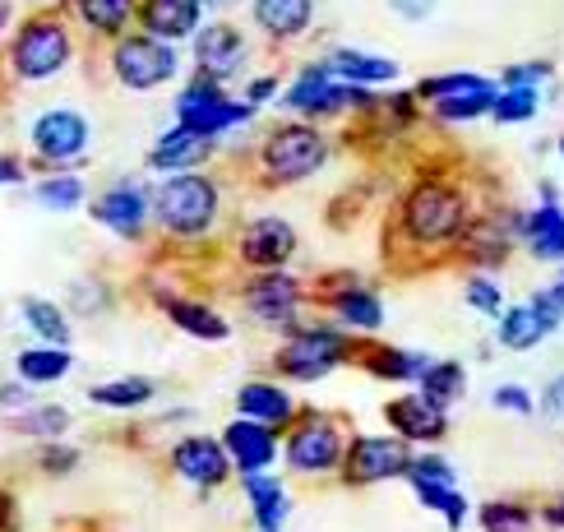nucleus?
<instances>
[{"mask_svg":"<svg viewBox=\"0 0 564 532\" xmlns=\"http://www.w3.org/2000/svg\"><path fill=\"white\" fill-rule=\"evenodd\" d=\"M19 315L23 324L37 334V343L46 347H69V334H75V324H69V315L56 306V301H46V296H23L19 301Z\"/></svg>","mask_w":564,"mask_h":532,"instance_id":"34","label":"nucleus"},{"mask_svg":"<svg viewBox=\"0 0 564 532\" xmlns=\"http://www.w3.org/2000/svg\"><path fill=\"white\" fill-rule=\"evenodd\" d=\"M204 10H231V6H241V0H199Z\"/></svg>","mask_w":564,"mask_h":532,"instance_id":"56","label":"nucleus"},{"mask_svg":"<svg viewBox=\"0 0 564 532\" xmlns=\"http://www.w3.org/2000/svg\"><path fill=\"white\" fill-rule=\"evenodd\" d=\"M555 329H560V315L551 311L546 292H532L528 301H519V306H505V315L496 324V338H500V347H509V352H532V347L546 343Z\"/></svg>","mask_w":564,"mask_h":532,"instance_id":"19","label":"nucleus"},{"mask_svg":"<svg viewBox=\"0 0 564 532\" xmlns=\"http://www.w3.org/2000/svg\"><path fill=\"white\" fill-rule=\"evenodd\" d=\"M223 218V185L208 172L162 176L153 185V222L176 241H199Z\"/></svg>","mask_w":564,"mask_h":532,"instance_id":"2","label":"nucleus"},{"mask_svg":"<svg viewBox=\"0 0 564 532\" xmlns=\"http://www.w3.org/2000/svg\"><path fill=\"white\" fill-rule=\"evenodd\" d=\"M490 403H496L500 412H513V416H528V412H536L532 389H523V384H496V393H490Z\"/></svg>","mask_w":564,"mask_h":532,"instance_id":"46","label":"nucleus"},{"mask_svg":"<svg viewBox=\"0 0 564 532\" xmlns=\"http://www.w3.org/2000/svg\"><path fill=\"white\" fill-rule=\"evenodd\" d=\"M357 361L370 370L375 380H393V384H421V376L431 370L426 352H412V347H393V343H361Z\"/></svg>","mask_w":564,"mask_h":532,"instance_id":"29","label":"nucleus"},{"mask_svg":"<svg viewBox=\"0 0 564 532\" xmlns=\"http://www.w3.org/2000/svg\"><path fill=\"white\" fill-rule=\"evenodd\" d=\"M473 218H477V208L467 199V191L444 176H421V181H412V191L398 199V237L416 250L458 246V237Z\"/></svg>","mask_w":564,"mask_h":532,"instance_id":"1","label":"nucleus"},{"mask_svg":"<svg viewBox=\"0 0 564 532\" xmlns=\"http://www.w3.org/2000/svg\"><path fill=\"white\" fill-rule=\"evenodd\" d=\"M88 144H93V126L79 107H46L29 126V149L42 167H52V172L75 167L88 153Z\"/></svg>","mask_w":564,"mask_h":532,"instance_id":"9","label":"nucleus"},{"mask_svg":"<svg viewBox=\"0 0 564 532\" xmlns=\"http://www.w3.org/2000/svg\"><path fill=\"white\" fill-rule=\"evenodd\" d=\"M250 23L269 42H301L315 29V0H250Z\"/></svg>","mask_w":564,"mask_h":532,"instance_id":"27","label":"nucleus"},{"mask_svg":"<svg viewBox=\"0 0 564 532\" xmlns=\"http://www.w3.org/2000/svg\"><path fill=\"white\" fill-rule=\"evenodd\" d=\"M237 412L246 422H260V426H292L296 422V399L288 384L278 380H246L237 389Z\"/></svg>","mask_w":564,"mask_h":532,"instance_id":"28","label":"nucleus"},{"mask_svg":"<svg viewBox=\"0 0 564 532\" xmlns=\"http://www.w3.org/2000/svg\"><path fill=\"white\" fill-rule=\"evenodd\" d=\"M435 6H440V0H389V10H393L398 19H408V23L431 19V14H435Z\"/></svg>","mask_w":564,"mask_h":532,"instance_id":"49","label":"nucleus"},{"mask_svg":"<svg viewBox=\"0 0 564 532\" xmlns=\"http://www.w3.org/2000/svg\"><path fill=\"white\" fill-rule=\"evenodd\" d=\"M296 250H301V237H296V227L282 214H260V218L241 222V231H237V260L250 273L288 269L296 260Z\"/></svg>","mask_w":564,"mask_h":532,"instance_id":"14","label":"nucleus"},{"mask_svg":"<svg viewBox=\"0 0 564 532\" xmlns=\"http://www.w3.org/2000/svg\"><path fill=\"white\" fill-rule=\"evenodd\" d=\"M172 473L181 481L199 486V491H218V486L231 477V458L223 449V439L214 435H185L172 445Z\"/></svg>","mask_w":564,"mask_h":532,"instance_id":"18","label":"nucleus"},{"mask_svg":"<svg viewBox=\"0 0 564 532\" xmlns=\"http://www.w3.org/2000/svg\"><path fill=\"white\" fill-rule=\"evenodd\" d=\"M241 301H246V315H254L264 324V329H278L282 338H288L296 324H305V301H311V292H305V283L296 273L278 269V273H254L250 283L241 287Z\"/></svg>","mask_w":564,"mask_h":532,"instance_id":"11","label":"nucleus"},{"mask_svg":"<svg viewBox=\"0 0 564 532\" xmlns=\"http://www.w3.org/2000/svg\"><path fill=\"white\" fill-rule=\"evenodd\" d=\"M37 468H42L46 477L75 473V468H79V449H75V445H61V439H52V445H42V449H37Z\"/></svg>","mask_w":564,"mask_h":532,"instance_id":"45","label":"nucleus"},{"mask_svg":"<svg viewBox=\"0 0 564 532\" xmlns=\"http://www.w3.org/2000/svg\"><path fill=\"white\" fill-rule=\"evenodd\" d=\"M408 481H412V491L416 486H458V473H454V463L440 454H412Z\"/></svg>","mask_w":564,"mask_h":532,"instance_id":"43","label":"nucleus"},{"mask_svg":"<svg viewBox=\"0 0 564 532\" xmlns=\"http://www.w3.org/2000/svg\"><path fill=\"white\" fill-rule=\"evenodd\" d=\"M481 528L486 532H532V509L528 504H519V500H490V504H481Z\"/></svg>","mask_w":564,"mask_h":532,"instance_id":"40","label":"nucleus"},{"mask_svg":"<svg viewBox=\"0 0 564 532\" xmlns=\"http://www.w3.org/2000/svg\"><path fill=\"white\" fill-rule=\"evenodd\" d=\"M416 500L426 509H435V514H444V523L454 532L467 523V500L458 496V486H416Z\"/></svg>","mask_w":564,"mask_h":532,"instance_id":"42","label":"nucleus"},{"mask_svg":"<svg viewBox=\"0 0 564 532\" xmlns=\"http://www.w3.org/2000/svg\"><path fill=\"white\" fill-rule=\"evenodd\" d=\"M551 75H555L551 61H519V65H509L500 75V88H536V93H542V84Z\"/></svg>","mask_w":564,"mask_h":532,"instance_id":"44","label":"nucleus"},{"mask_svg":"<svg viewBox=\"0 0 564 532\" xmlns=\"http://www.w3.org/2000/svg\"><path fill=\"white\" fill-rule=\"evenodd\" d=\"M324 69L334 75L338 84H351V88H389L398 84V75H403V65H398L393 56H380V52H357V46H334L328 56H319Z\"/></svg>","mask_w":564,"mask_h":532,"instance_id":"24","label":"nucleus"},{"mask_svg":"<svg viewBox=\"0 0 564 532\" xmlns=\"http://www.w3.org/2000/svg\"><path fill=\"white\" fill-rule=\"evenodd\" d=\"M0 185H23V162L19 158H0Z\"/></svg>","mask_w":564,"mask_h":532,"instance_id":"51","label":"nucleus"},{"mask_svg":"<svg viewBox=\"0 0 564 532\" xmlns=\"http://www.w3.org/2000/svg\"><path fill=\"white\" fill-rule=\"evenodd\" d=\"M278 93H282V79L278 75H254L246 84V102L250 107H264V102H278Z\"/></svg>","mask_w":564,"mask_h":532,"instance_id":"47","label":"nucleus"},{"mask_svg":"<svg viewBox=\"0 0 564 532\" xmlns=\"http://www.w3.org/2000/svg\"><path fill=\"white\" fill-rule=\"evenodd\" d=\"M343 454H347V439H343L338 422H334V416H319V412H305L301 422L288 431V445H282L288 468L305 473V477L343 468Z\"/></svg>","mask_w":564,"mask_h":532,"instance_id":"12","label":"nucleus"},{"mask_svg":"<svg viewBox=\"0 0 564 532\" xmlns=\"http://www.w3.org/2000/svg\"><path fill=\"white\" fill-rule=\"evenodd\" d=\"M463 389H467V370H463V361H431V370L421 376V399L426 403H435L440 412H449L458 399H463Z\"/></svg>","mask_w":564,"mask_h":532,"instance_id":"36","label":"nucleus"},{"mask_svg":"<svg viewBox=\"0 0 564 532\" xmlns=\"http://www.w3.org/2000/svg\"><path fill=\"white\" fill-rule=\"evenodd\" d=\"M384 422L393 426V435L403 445H435V439L449 435V412H440L435 403H426L421 393H403V399L384 403Z\"/></svg>","mask_w":564,"mask_h":532,"instance_id":"23","label":"nucleus"},{"mask_svg":"<svg viewBox=\"0 0 564 532\" xmlns=\"http://www.w3.org/2000/svg\"><path fill=\"white\" fill-rule=\"evenodd\" d=\"M191 52H195V75L227 88V79H237L246 69V61H250V42H246V33L237 29V23L218 19V23H208V29L195 33Z\"/></svg>","mask_w":564,"mask_h":532,"instance_id":"16","label":"nucleus"},{"mask_svg":"<svg viewBox=\"0 0 564 532\" xmlns=\"http://www.w3.org/2000/svg\"><path fill=\"white\" fill-rule=\"evenodd\" d=\"M10 519H14V500L6 486H0V532H10Z\"/></svg>","mask_w":564,"mask_h":532,"instance_id":"53","label":"nucleus"},{"mask_svg":"<svg viewBox=\"0 0 564 532\" xmlns=\"http://www.w3.org/2000/svg\"><path fill=\"white\" fill-rule=\"evenodd\" d=\"M542 412H551V416H564V376H555V380L542 389Z\"/></svg>","mask_w":564,"mask_h":532,"instance_id":"50","label":"nucleus"},{"mask_svg":"<svg viewBox=\"0 0 564 532\" xmlns=\"http://www.w3.org/2000/svg\"><path fill=\"white\" fill-rule=\"evenodd\" d=\"M278 107L292 111V121L324 126V121H334V116H347V111L375 116V111H380V93L338 84V79L324 69V61H311V65H301L296 75H292V84L278 93Z\"/></svg>","mask_w":564,"mask_h":532,"instance_id":"3","label":"nucleus"},{"mask_svg":"<svg viewBox=\"0 0 564 532\" xmlns=\"http://www.w3.org/2000/svg\"><path fill=\"white\" fill-rule=\"evenodd\" d=\"M10 426L19 435H33V439H42V445H52V439H61L69 431V412L61 403H33L29 412L10 416Z\"/></svg>","mask_w":564,"mask_h":532,"instance_id":"38","label":"nucleus"},{"mask_svg":"<svg viewBox=\"0 0 564 532\" xmlns=\"http://www.w3.org/2000/svg\"><path fill=\"white\" fill-rule=\"evenodd\" d=\"M153 393H158V384L149 376H121V380L93 384L88 389V403L93 408H111V412H134V408L153 403Z\"/></svg>","mask_w":564,"mask_h":532,"instance_id":"35","label":"nucleus"},{"mask_svg":"<svg viewBox=\"0 0 564 532\" xmlns=\"http://www.w3.org/2000/svg\"><path fill=\"white\" fill-rule=\"evenodd\" d=\"M223 449L231 458V473H241V477H254V473H269L278 454H282V439L273 426H260V422H246V416H237L223 435Z\"/></svg>","mask_w":564,"mask_h":532,"instance_id":"21","label":"nucleus"},{"mask_svg":"<svg viewBox=\"0 0 564 532\" xmlns=\"http://www.w3.org/2000/svg\"><path fill=\"white\" fill-rule=\"evenodd\" d=\"M69 370H75V352H69V347L33 343V347H23V352L14 357V380H23L29 389H37V384H56V380L69 376Z\"/></svg>","mask_w":564,"mask_h":532,"instance_id":"31","label":"nucleus"},{"mask_svg":"<svg viewBox=\"0 0 564 532\" xmlns=\"http://www.w3.org/2000/svg\"><path fill=\"white\" fill-rule=\"evenodd\" d=\"M324 306L334 315V324L343 334H380L384 329V296L375 292L370 283H357V278H347V283L328 287L324 292Z\"/></svg>","mask_w":564,"mask_h":532,"instance_id":"17","label":"nucleus"},{"mask_svg":"<svg viewBox=\"0 0 564 532\" xmlns=\"http://www.w3.org/2000/svg\"><path fill=\"white\" fill-rule=\"evenodd\" d=\"M75 61V33L61 14H29L10 37V75L23 84H46Z\"/></svg>","mask_w":564,"mask_h":532,"instance_id":"4","label":"nucleus"},{"mask_svg":"<svg viewBox=\"0 0 564 532\" xmlns=\"http://www.w3.org/2000/svg\"><path fill=\"white\" fill-rule=\"evenodd\" d=\"M519 241L528 246L532 260L564 264V204L542 199L536 208H519Z\"/></svg>","mask_w":564,"mask_h":532,"instance_id":"26","label":"nucleus"},{"mask_svg":"<svg viewBox=\"0 0 564 532\" xmlns=\"http://www.w3.org/2000/svg\"><path fill=\"white\" fill-rule=\"evenodd\" d=\"M536 107H542V93H536V88H500L496 107H490V121L523 126V121H532V116H536Z\"/></svg>","mask_w":564,"mask_h":532,"instance_id":"39","label":"nucleus"},{"mask_svg":"<svg viewBox=\"0 0 564 532\" xmlns=\"http://www.w3.org/2000/svg\"><path fill=\"white\" fill-rule=\"evenodd\" d=\"M560 162H564V134H560Z\"/></svg>","mask_w":564,"mask_h":532,"instance_id":"57","label":"nucleus"},{"mask_svg":"<svg viewBox=\"0 0 564 532\" xmlns=\"http://www.w3.org/2000/svg\"><path fill=\"white\" fill-rule=\"evenodd\" d=\"M111 79L130 93H153L181 79V52L167 42H153L144 33H126L111 42Z\"/></svg>","mask_w":564,"mask_h":532,"instance_id":"8","label":"nucleus"},{"mask_svg":"<svg viewBox=\"0 0 564 532\" xmlns=\"http://www.w3.org/2000/svg\"><path fill=\"white\" fill-rule=\"evenodd\" d=\"M218 153V139H199L191 130H162L153 139V149H149V172L158 176H181V172H204L208 167V158Z\"/></svg>","mask_w":564,"mask_h":532,"instance_id":"22","label":"nucleus"},{"mask_svg":"<svg viewBox=\"0 0 564 532\" xmlns=\"http://www.w3.org/2000/svg\"><path fill=\"white\" fill-rule=\"evenodd\" d=\"M0 408H6V412H29L33 408V389L29 384H23V380H10V384H0Z\"/></svg>","mask_w":564,"mask_h":532,"instance_id":"48","label":"nucleus"},{"mask_svg":"<svg viewBox=\"0 0 564 532\" xmlns=\"http://www.w3.org/2000/svg\"><path fill=\"white\" fill-rule=\"evenodd\" d=\"M69 10L79 14V23L93 37H126L130 23L139 19V0H69Z\"/></svg>","mask_w":564,"mask_h":532,"instance_id":"30","label":"nucleus"},{"mask_svg":"<svg viewBox=\"0 0 564 532\" xmlns=\"http://www.w3.org/2000/svg\"><path fill=\"white\" fill-rule=\"evenodd\" d=\"M357 357V338L343 334L338 324H296V329L282 338L273 366L296 384H311L334 376L338 366H347Z\"/></svg>","mask_w":564,"mask_h":532,"instance_id":"6","label":"nucleus"},{"mask_svg":"<svg viewBox=\"0 0 564 532\" xmlns=\"http://www.w3.org/2000/svg\"><path fill=\"white\" fill-rule=\"evenodd\" d=\"M496 93L500 84L496 79H481L477 88H463V93H449V98H435L431 102V116L444 126H473L481 121V116H490V107H496Z\"/></svg>","mask_w":564,"mask_h":532,"instance_id":"32","label":"nucleus"},{"mask_svg":"<svg viewBox=\"0 0 564 532\" xmlns=\"http://www.w3.org/2000/svg\"><path fill=\"white\" fill-rule=\"evenodd\" d=\"M88 218L102 231H111L116 241H144V231L153 222V185L134 181V176L111 181L107 191L88 199Z\"/></svg>","mask_w":564,"mask_h":532,"instance_id":"10","label":"nucleus"},{"mask_svg":"<svg viewBox=\"0 0 564 532\" xmlns=\"http://www.w3.org/2000/svg\"><path fill=\"white\" fill-rule=\"evenodd\" d=\"M172 116H176L172 126L191 130V134H199V139H223V134H231V130L250 126L254 116H260V107H250L246 98H231L223 84L195 75L191 84H181L176 102H172Z\"/></svg>","mask_w":564,"mask_h":532,"instance_id":"7","label":"nucleus"},{"mask_svg":"<svg viewBox=\"0 0 564 532\" xmlns=\"http://www.w3.org/2000/svg\"><path fill=\"white\" fill-rule=\"evenodd\" d=\"M412 445L398 435H351L343 454V481L347 486H380L393 477H408Z\"/></svg>","mask_w":564,"mask_h":532,"instance_id":"13","label":"nucleus"},{"mask_svg":"<svg viewBox=\"0 0 564 532\" xmlns=\"http://www.w3.org/2000/svg\"><path fill=\"white\" fill-rule=\"evenodd\" d=\"M542 292H546V301H551V311L564 319V269L555 273V283H551V287H542Z\"/></svg>","mask_w":564,"mask_h":532,"instance_id":"52","label":"nucleus"},{"mask_svg":"<svg viewBox=\"0 0 564 532\" xmlns=\"http://www.w3.org/2000/svg\"><path fill=\"white\" fill-rule=\"evenodd\" d=\"M204 29V6L199 0H139V33L153 42L181 46L195 42V33Z\"/></svg>","mask_w":564,"mask_h":532,"instance_id":"20","label":"nucleus"},{"mask_svg":"<svg viewBox=\"0 0 564 532\" xmlns=\"http://www.w3.org/2000/svg\"><path fill=\"white\" fill-rule=\"evenodd\" d=\"M513 246H519V208H486L458 237V254L477 273L500 269L513 254Z\"/></svg>","mask_w":564,"mask_h":532,"instance_id":"15","label":"nucleus"},{"mask_svg":"<svg viewBox=\"0 0 564 532\" xmlns=\"http://www.w3.org/2000/svg\"><path fill=\"white\" fill-rule=\"evenodd\" d=\"M328 134L311 121H282L260 139V176L269 185H301L324 172L328 162Z\"/></svg>","mask_w":564,"mask_h":532,"instance_id":"5","label":"nucleus"},{"mask_svg":"<svg viewBox=\"0 0 564 532\" xmlns=\"http://www.w3.org/2000/svg\"><path fill=\"white\" fill-rule=\"evenodd\" d=\"M153 301L185 338H199V343H227L231 338V319L218 306H208V301L181 296V292H153Z\"/></svg>","mask_w":564,"mask_h":532,"instance_id":"25","label":"nucleus"},{"mask_svg":"<svg viewBox=\"0 0 564 532\" xmlns=\"http://www.w3.org/2000/svg\"><path fill=\"white\" fill-rule=\"evenodd\" d=\"M33 199L46 208V214H75L79 204H88V185L75 172H56V176H42L33 185Z\"/></svg>","mask_w":564,"mask_h":532,"instance_id":"37","label":"nucleus"},{"mask_svg":"<svg viewBox=\"0 0 564 532\" xmlns=\"http://www.w3.org/2000/svg\"><path fill=\"white\" fill-rule=\"evenodd\" d=\"M241 491L254 509V523H260L264 532H278L282 523H288L292 514V496L282 491V481L269 477V473H254V477H241Z\"/></svg>","mask_w":564,"mask_h":532,"instance_id":"33","label":"nucleus"},{"mask_svg":"<svg viewBox=\"0 0 564 532\" xmlns=\"http://www.w3.org/2000/svg\"><path fill=\"white\" fill-rule=\"evenodd\" d=\"M463 301H467V306H473L477 315H490V319H500V315H505V287H500L490 273H467Z\"/></svg>","mask_w":564,"mask_h":532,"instance_id":"41","label":"nucleus"},{"mask_svg":"<svg viewBox=\"0 0 564 532\" xmlns=\"http://www.w3.org/2000/svg\"><path fill=\"white\" fill-rule=\"evenodd\" d=\"M10 23H14V0H0V37H6Z\"/></svg>","mask_w":564,"mask_h":532,"instance_id":"54","label":"nucleus"},{"mask_svg":"<svg viewBox=\"0 0 564 532\" xmlns=\"http://www.w3.org/2000/svg\"><path fill=\"white\" fill-rule=\"evenodd\" d=\"M542 519H546L551 528H564V500H555V504L546 509V514H542Z\"/></svg>","mask_w":564,"mask_h":532,"instance_id":"55","label":"nucleus"}]
</instances>
